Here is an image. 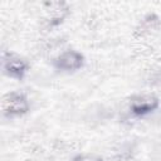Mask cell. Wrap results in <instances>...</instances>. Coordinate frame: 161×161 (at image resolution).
<instances>
[{
	"label": "cell",
	"instance_id": "5",
	"mask_svg": "<svg viewBox=\"0 0 161 161\" xmlns=\"http://www.w3.org/2000/svg\"><path fill=\"white\" fill-rule=\"evenodd\" d=\"M44 10H47V20L49 21L50 25L59 24L63 20V18L68 14L67 4L65 3H59V1L47 3Z\"/></svg>",
	"mask_w": 161,
	"mask_h": 161
},
{
	"label": "cell",
	"instance_id": "2",
	"mask_svg": "<svg viewBox=\"0 0 161 161\" xmlns=\"http://www.w3.org/2000/svg\"><path fill=\"white\" fill-rule=\"evenodd\" d=\"M29 64L25 59L16 54H6L3 59V69L6 75L14 79H23Z\"/></svg>",
	"mask_w": 161,
	"mask_h": 161
},
{
	"label": "cell",
	"instance_id": "4",
	"mask_svg": "<svg viewBox=\"0 0 161 161\" xmlns=\"http://www.w3.org/2000/svg\"><path fill=\"white\" fill-rule=\"evenodd\" d=\"M158 107V99L151 94L137 96L131 99L130 109L135 116H145L150 112H153Z\"/></svg>",
	"mask_w": 161,
	"mask_h": 161
},
{
	"label": "cell",
	"instance_id": "1",
	"mask_svg": "<svg viewBox=\"0 0 161 161\" xmlns=\"http://www.w3.org/2000/svg\"><path fill=\"white\" fill-rule=\"evenodd\" d=\"M29 111V101L24 93L11 92L3 101V112L8 117L21 116Z\"/></svg>",
	"mask_w": 161,
	"mask_h": 161
},
{
	"label": "cell",
	"instance_id": "3",
	"mask_svg": "<svg viewBox=\"0 0 161 161\" xmlns=\"http://www.w3.org/2000/svg\"><path fill=\"white\" fill-rule=\"evenodd\" d=\"M84 63L83 55L77 50H67L59 54L54 59V67L58 70L63 72H74L78 70Z\"/></svg>",
	"mask_w": 161,
	"mask_h": 161
},
{
	"label": "cell",
	"instance_id": "6",
	"mask_svg": "<svg viewBox=\"0 0 161 161\" xmlns=\"http://www.w3.org/2000/svg\"><path fill=\"white\" fill-rule=\"evenodd\" d=\"M73 161H102L101 157L96 156V155H89V153H86V155H78L73 158Z\"/></svg>",
	"mask_w": 161,
	"mask_h": 161
}]
</instances>
